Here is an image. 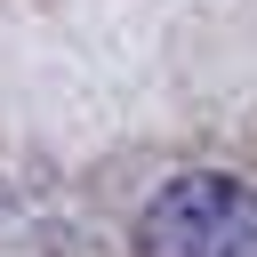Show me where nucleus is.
<instances>
[{
    "mask_svg": "<svg viewBox=\"0 0 257 257\" xmlns=\"http://www.w3.org/2000/svg\"><path fill=\"white\" fill-rule=\"evenodd\" d=\"M137 249L145 257H257V193L241 177L193 169L137 209Z\"/></svg>",
    "mask_w": 257,
    "mask_h": 257,
    "instance_id": "nucleus-1",
    "label": "nucleus"
}]
</instances>
